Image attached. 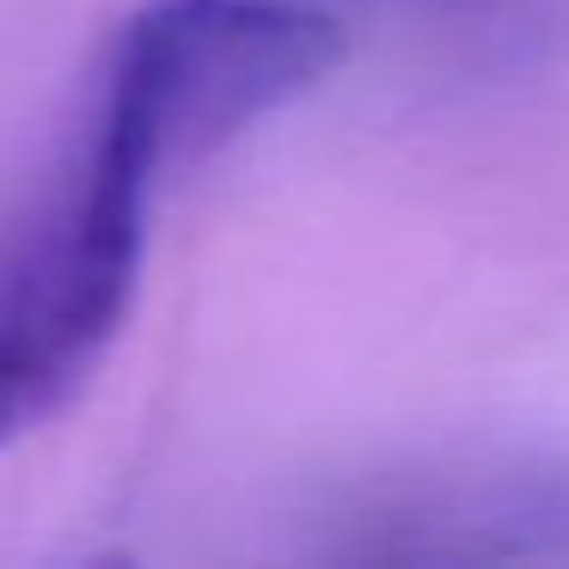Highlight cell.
<instances>
[{
    "label": "cell",
    "instance_id": "obj_1",
    "mask_svg": "<svg viewBox=\"0 0 569 569\" xmlns=\"http://www.w3.org/2000/svg\"><path fill=\"white\" fill-rule=\"evenodd\" d=\"M153 197L160 184L87 123L74 153L0 214V447L99 373L136 307Z\"/></svg>",
    "mask_w": 569,
    "mask_h": 569
},
{
    "label": "cell",
    "instance_id": "obj_4",
    "mask_svg": "<svg viewBox=\"0 0 569 569\" xmlns=\"http://www.w3.org/2000/svg\"><path fill=\"white\" fill-rule=\"evenodd\" d=\"M429 7H478V0H429Z\"/></svg>",
    "mask_w": 569,
    "mask_h": 569
},
{
    "label": "cell",
    "instance_id": "obj_3",
    "mask_svg": "<svg viewBox=\"0 0 569 569\" xmlns=\"http://www.w3.org/2000/svg\"><path fill=\"white\" fill-rule=\"evenodd\" d=\"M325 532V557L361 563H569V453L410 459L337 496Z\"/></svg>",
    "mask_w": 569,
    "mask_h": 569
},
{
    "label": "cell",
    "instance_id": "obj_2",
    "mask_svg": "<svg viewBox=\"0 0 569 569\" xmlns=\"http://www.w3.org/2000/svg\"><path fill=\"white\" fill-rule=\"evenodd\" d=\"M343 50L349 13L331 0H148L117 31L87 123L166 190L312 92Z\"/></svg>",
    "mask_w": 569,
    "mask_h": 569
}]
</instances>
